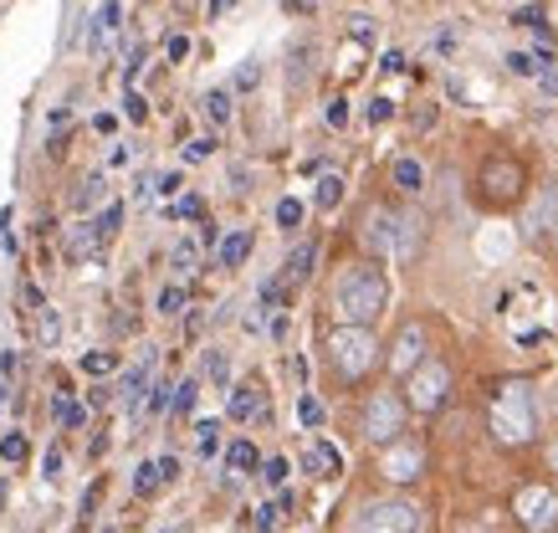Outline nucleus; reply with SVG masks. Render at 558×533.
<instances>
[{"instance_id":"obj_32","label":"nucleus","mask_w":558,"mask_h":533,"mask_svg":"<svg viewBox=\"0 0 558 533\" xmlns=\"http://www.w3.org/2000/svg\"><path fill=\"white\" fill-rule=\"evenodd\" d=\"M170 390H174L170 379H154V385H149V400H144V405H149V415H159L165 405H170Z\"/></svg>"},{"instance_id":"obj_27","label":"nucleus","mask_w":558,"mask_h":533,"mask_svg":"<svg viewBox=\"0 0 558 533\" xmlns=\"http://www.w3.org/2000/svg\"><path fill=\"white\" fill-rule=\"evenodd\" d=\"M154 308L165 313V318H174V313H185V288L180 282H170V288H159V303Z\"/></svg>"},{"instance_id":"obj_30","label":"nucleus","mask_w":558,"mask_h":533,"mask_svg":"<svg viewBox=\"0 0 558 533\" xmlns=\"http://www.w3.org/2000/svg\"><path fill=\"white\" fill-rule=\"evenodd\" d=\"M195 400H201V385H195V379L174 385V415H190V411H195Z\"/></svg>"},{"instance_id":"obj_48","label":"nucleus","mask_w":558,"mask_h":533,"mask_svg":"<svg viewBox=\"0 0 558 533\" xmlns=\"http://www.w3.org/2000/svg\"><path fill=\"white\" fill-rule=\"evenodd\" d=\"M159 472H165V482H174L180 477V462H174V457H159Z\"/></svg>"},{"instance_id":"obj_3","label":"nucleus","mask_w":558,"mask_h":533,"mask_svg":"<svg viewBox=\"0 0 558 533\" xmlns=\"http://www.w3.org/2000/svg\"><path fill=\"white\" fill-rule=\"evenodd\" d=\"M328 360H333V370H339L343 379H364L374 370V360H379V339H374L369 328H333L328 334Z\"/></svg>"},{"instance_id":"obj_35","label":"nucleus","mask_w":558,"mask_h":533,"mask_svg":"<svg viewBox=\"0 0 558 533\" xmlns=\"http://www.w3.org/2000/svg\"><path fill=\"white\" fill-rule=\"evenodd\" d=\"M288 472H292V467H288V457H271V462L262 467V477H267L271 487H282V482H288Z\"/></svg>"},{"instance_id":"obj_1","label":"nucleus","mask_w":558,"mask_h":533,"mask_svg":"<svg viewBox=\"0 0 558 533\" xmlns=\"http://www.w3.org/2000/svg\"><path fill=\"white\" fill-rule=\"evenodd\" d=\"M389 303V282L374 262H359L333 282V318L343 328H369Z\"/></svg>"},{"instance_id":"obj_39","label":"nucleus","mask_w":558,"mask_h":533,"mask_svg":"<svg viewBox=\"0 0 558 533\" xmlns=\"http://www.w3.org/2000/svg\"><path fill=\"white\" fill-rule=\"evenodd\" d=\"M277 513H282L277 502H267V508H256V533H271V529H277Z\"/></svg>"},{"instance_id":"obj_51","label":"nucleus","mask_w":558,"mask_h":533,"mask_svg":"<svg viewBox=\"0 0 558 533\" xmlns=\"http://www.w3.org/2000/svg\"><path fill=\"white\" fill-rule=\"evenodd\" d=\"M236 533H246V529H236Z\"/></svg>"},{"instance_id":"obj_25","label":"nucleus","mask_w":558,"mask_h":533,"mask_svg":"<svg viewBox=\"0 0 558 533\" xmlns=\"http://www.w3.org/2000/svg\"><path fill=\"white\" fill-rule=\"evenodd\" d=\"M170 262H174V272H180V277H190V272H195V262H201V246H195V241H174Z\"/></svg>"},{"instance_id":"obj_7","label":"nucleus","mask_w":558,"mask_h":533,"mask_svg":"<svg viewBox=\"0 0 558 533\" xmlns=\"http://www.w3.org/2000/svg\"><path fill=\"white\" fill-rule=\"evenodd\" d=\"M512 513H518V523H523L527 533H554L558 529V493L543 487V482H533V487H523V493L512 498Z\"/></svg>"},{"instance_id":"obj_45","label":"nucleus","mask_w":558,"mask_h":533,"mask_svg":"<svg viewBox=\"0 0 558 533\" xmlns=\"http://www.w3.org/2000/svg\"><path fill=\"white\" fill-rule=\"evenodd\" d=\"M201 195H185V201H180V206H174V216H190V221H195V216H201Z\"/></svg>"},{"instance_id":"obj_9","label":"nucleus","mask_w":558,"mask_h":533,"mask_svg":"<svg viewBox=\"0 0 558 533\" xmlns=\"http://www.w3.org/2000/svg\"><path fill=\"white\" fill-rule=\"evenodd\" d=\"M400 241H405V216H395V210H369L364 216V246L374 257H400Z\"/></svg>"},{"instance_id":"obj_5","label":"nucleus","mask_w":558,"mask_h":533,"mask_svg":"<svg viewBox=\"0 0 558 533\" xmlns=\"http://www.w3.org/2000/svg\"><path fill=\"white\" fill-rule=\"evenodd\" d=\"M354 533H421V508L405 498H385V502H369L359 513Z\"/></svg>"},{"instance_id":"obj_31","label":"nucleus","mask_w":558,"mask_h":533,"mask_svg":"<svg viewBox=\"0 0 558 533\" xmlns=\"http://www.w3.org/2000/svg\"><path fill=\"white\" fill-rule=\"evenodd\" d=\"M277 226H288V231H298L303 226V201H277Z\"/></svg>"},{"instance_id":"obj_46","label":"nucleus","mask_w":558,"mask_h":533,"mask_svg":"<svg viewBox=\"0 0 558 533\" xmlns=\"http://www.w3.org/2000/svg\"><path fill=\"white\" fill-rule=\"evenodd\" d=\"M256 77H262V72H256V62H246V68L236 72V87H256Z\"/></svg>"},{"instance_id":"obj_47","label":"nucleus","mask_w":558,"mask_h":533,"mask_svg":"<svg viewBox=\"0 0 558 533\" xmlns=\"http://www.w3.org/2000/svg\"><path fill=\"white\" fill-rule=\"evenodd\" d=\"M170 57H174V62H180V57H190V41H185V36H170Z\"/></svg>"},{"instance_id":"obj_40","label":"nucleus","mask_w":558,"mask_h":533,"mask_svg":"<svg viewBox=\"0 0 558 533\" xmlns=\"http://www.w3.org/2000/svg\"><path fill=\"white\" fill-rule=\"evenodd\" d=\"M205 155H216V138H210V134L190 138V159H205Z\"/></svg>"},{"instance_id":"obj_23","label":"nucleus","mask_w":558,"mask_h":533,"mask_svg":"<svg viewBox=\"0 0 558 533\" xmlns=\"http://www.w3.org/2000/svg\"><path fill=\"white\" fill-rule=\"evenodd\" d=\"M36 334H41V344H47V349H57V339H62V318H57V308H51V303L36 313Z\"/></svg>"},{"instance_id":"obj_4","label":"nucleus","mask_w":558,"mask_h":533,"mask_svg":"<svg viewBox=\"0 0 558 533\" xmlns=\"http://www.w3.org/2000/svg\"><path fill=\"white\" fill-rule=\"evenodd\" d=\"M446 396H451V370L440 360H425L415 375L405 379V405L421 415H436L440 405H446Z\"/></svg>"},{"instance_id":"obj_20","label":"nucleus","mask_w":558,"mask_h":533,"mask_svg":"<svg viewBox=\"0 0 558 533\" xmlns=\"http://www.w3.org/2000/svg\"><path fill=\"white\" fill-rule=\"evenodd\" d=\"M201 108H205V119L210 123H226L231 119V93H226V87H210V93L201 98Z\"/></svg>"},{"instance_id":"obj_19","label":"nucleus","mask_w":558,"mask_h":533,"mask_svg":"<svg viewBox=\"0 0 558 533\" xmlns=\"http://www.w3.org/2000/svg\"><path fill=\"white\" fill-rule=\"evenodd\" d=\"M313 262H318V246H313V241H303V246L288 257V282H303V277L313 272Z\"/></svg>"},{"instance_id":"obj_10","label":"nucleus","mask_w":558,"mask_h":533,"mask_svg":"<svg viewBox=\"0 0 558 533\" xmlns=\"http://www.w3.org/2000/svg\"><path fill=\"white\" fill-rule=\"evenodd\" d=\"M425 472V447L421 441H395V447H385L379 451V477L385 482H415Z\"/></svg>"},{"instance_id":"obj_12","label":"nucleus","mask_w":558,"mask_h":533,"mask_svg":"<svg viewBox=\"0 0 558 533\" xmlns=\"http://www.w3.org/2000/svg\"><path fill=\"white\" fill-rule=\"evenodd\" d=\"M482 185H487V201H518V190H523V170L512 165V159H492L487 170H482Z\"/></svg>"},{"instance_id":"obj_13","label":"nucleus","mask_w":558,"mask_h":533,"mask_svg":"<svg viewBox=\"0 0 558 533\" xmlns=\"http://www.w3.org/2000/svg\"><path fill=\"white\" fill-rule=\"evenodd\" d=\"M303 472H313V477H339L343 472V451L339 447H328V441H313V447L303 451Z\"/></svg>"},{"instance_id":"obj_49","label":"nucleus","mask_w":558,"mask_h":533,"mask_svg":"<svg viewBox=\"0 0 558 533\" xmlns=\"http://www.w3.org/2000/svg\"><path fill=\"white\" fill-rule=\"evenodd\" d=\"M548 467H554V472H558V441H554V447H548Z\"/></svg>"},{"instance_id":"obj_37","label":"nucleus","mask_w":558,"mask_h":533,"mask_svg":"<svg viewBox=\"0 0 558 533\" xmlns=\"http://www.w3.org/2000/svg\"><path fill=\"white\" fill-rule=\"evenodd\" d=\"M508 68L518 72V77H533V72H538V57H527V52H512V57H508Z\"/></svg>"},{"instance_id":"obj_18","label":"nucleus","mask_w":558,"mask_h":533,"mask_svg":"<svg viewBox=\"0 0 558 533\" xmlns=\"http://www.w3.org/2000/svg\"><path fill=\"white\" fill-rule=\"evenodd\" d=\"M395 185L405 190V195H421L425 190V170L415 159H395Z\"/></svg>"},{"instance_id":"obj_11","label":"nucleus","mask_w":558,"mask_h":533,"mask_svg":"<svg viewBox=\"0 0 558 533\" xmlns=\"http://www.w3.org/2000/svg\"><path fill=\"white\" fill-rule=\"evenodd\" d=\"M425 364V328L421 324H405L400 328V339H395V354H389V370H395V375H415V370H421Z\"/></svg>"},{"instance_id":"obj_16","label":"nucleus","mask_w":558,"mask_h":533,"mask_svg":"<svg viewBox=\"0 0 558 533\" xmlns=\"http://www.w3.org/2000/svg\"><path fill=\"white\" fill-rule=\"evenodd\" d=\"M220 267H241V262L252 257V231H231V237L220 241Z\"/></svg>"},{"instance_id":"obj_44","label":"nucleus","mask_w":558,"mask_h":533,"mask_svg":"<svg viewBox=\"0 0 558 533\" xmlns=\"http://www.w3.org/2000/svg\"><path fill=\"white\" fill-rule=\"evenodd\" d=\"M389 113H395V104H389V98H374V104H369V123H385Z\"/></svg>"},{"instance_id":"obj_17","label":"nucleus","mask_w":558,"mask_h":533,"mask_svg":"<svg viewBox=\"0 0 558 533\" xmlns=\"http://www.w3.org/2000/svg\"><path fill=\"white\" fill-rule=\"evenodd\" d=\"M159 487H170V482H165V472H159V462H144L134 472V498H154Z\"/></svg>"},{"instance_id":"obj_15","label":"nucleus","mask_w":558,"mask_h":533,"mask_svg":"<svg viewBox=\"0 0 558 533\" xmlns=\"http://www.w3.org/2000/svg\"><path fill=\"white\" fill-rule=\"evenodd\" d=\"M256 467H262V457H256L252 441H231V447H226V472H231V477H246Z\"/></svg>"},{"instance_id":"obj_50","label":"nucleus","mask_w":558,"mask_h":533,"mask_svg":"<svg viewBox=\"0 0 558 533\" xmlns=\"http://www.w3.org/2000/svg\"><path fill=\"white\" fill-rule=\"evenodd\" d=\"M0 502H5V482H0Z\"/></svg>"},{"instance_id":"obj_29","label":"nucleus","mask_w":558,"mask_h":533,"mask_svg":"<svg viewBox=\"0 0 558 533\" xmlns=\"http://www.w3.org/2000/svg\"><path fill=\"white\" fill-rule=\"evenodd\" d=\"M195 441H201V457H216V447H220V421H195Z\"/></svg>"},{"instance_id":"obj_6","label":"nucleus","mask_w":558,"mask_h":533,"mask_svg":"<svg viewBox=\"0 0 558 533\" xmlns=\"http://www.w3.org/2000/svg\"><path fill=\"white\" fill-rule=\"evenodd\" d=\"M400 431H405V400L389 396V390H374L369 405H364V436L379 447H395Z\"/></svg>"},{"instance_id":"obj_24","label":"nucleus","mask_w":558,"mask_h":533,"mask_svg":"<svg viewBox=\"0 0 558 533\" xmlns=\"http://www.w3.org/2000/svg\"><path fill=\"white\" fill-rule=\"evenodd\" d=\"M98 237H102V231H98V221L72 226V241H68V246H72V257H83V252H87V257H93V246H98Z\"/></svg>"},{"instance_id":"obj_2","label":"nucleus","mask_w":558,"mask_h":533,"mask_svg":"<svg viewBox=\"0 0 558 533\" xmlns=\"http://www.w3.org/2000/svg\"><path fill=\"white\" fill-rule=\"evenodd\" d=\"M538 431V415H533V385L527 379H508L497 400H492V436L502 447H527Z\"/></svg>"},{"instance_id":"obj_8","label":"nucleus","mask_w":558,"mask_h":533,"mask_svg":"<svg viewBox=\"0 0 558 533\" xmlns=\"http://www.w3.org/2000/svg\"><path fill=\"white\" fill-rule=\"evenodd\" d=\"M523 226H527V241L533 246H558V180H548V185L538 190V201L527 206V216H523Z\"/></svg>"},{"instance_id":"obj_42","label":"nucleus","mask_w":558,"mask_h":533,"mask_svg":"<svg viewBox=\"0 0 558 533\" xmlns=\"http://www.w3.org/2000/svg\"><path fill=\"white\" fill-rule=\"evenodd\" d=\"M328 123H333V129H343V123H349V104H343V98H333V104H328Z\"/></svg>"},{"instance_id":"obj_26","label":"nucleus","mask_w":558,"mask_h":533,"mask_svg":"<svg viewBox=\"0 0 558 533\" xmlns=\"http://www.w3.org/2000/svg\"><path fill=\"white\" fill-rule=\"evenodd\" d=\"M339 201H343V174H323V180H318V206L333 210Z\"/></svg>"},{"instance_id":"obj_21","label":"nucleus","mask_w":558,"mask_h":533,"mask_svg":"<svg viewBox=\"0 0 558 533\" xmlns=\"http://www.w3.org/2000/svg\"><path fill=\"white\" fill-rule=\"evenodd\" d=\"M205 379H210L216 390H226V379H231V354H226V349H210V354H205Z\"/></svg>"},{"instance_id":"obj_38","label":"nucleus","mask_w":558,"mask_h":533,"mask_svg":"<svg viewBox=\"0 0 558 533\" xmlns=\"http://www.w3.org/2000/svg\"><path fill=\"white\" fill-rule=\"evenodd\" d=\"M119 221H123V206H108L98 216V231H102V237H113V231H119Z\"/></svg>"},{"instance_id":"obj_41","label":"nucleus","mask_w":558,"mask_h":533,"mask_svg":"<svg viewBox=\"0 0 558 533\" xmlns=\"http://www.w3.org/2000/svg\"><path fill=\"white\" fill-rule=\"evenodd\" d=\"M123 108H129V119H134V123L149 119V108H144V98H138V93H129V98H123Z\"/></svg>"},{"instance_id":"obj_43","label":"nucleus","mask_w":558,"mask_h":533,"mask_svg":"<svg viewBox=\"0 0 558 533\" xmlns=\"http://www.w3.org/2000/svg\"><path fill=\"white\" fill-rule=\"evenodd\" d=\"M180 185H185L180 174H159V180H154V190H159V195H180Z\"/></svg>"},{"instance_id":"obj_33","label":"nucleus","mask_w":558,"mask_h":533,"mask_svg":"<svg viewBox=\"0 0 558 533\" xmlns=\"http://www.w3.org/2000/svg\"><path fill=\"white\" fill-rule=\"evenodd\" d=\"M0 462H26V436H5L0 441Z\"/></svg>"},{"instance_id":"obj_28","label":"nucleus","mask_w":558,"mask_h":533,"mask_svg":"<svg viewBox=\"0 0 558 533\" xmlns=\"http://www.w3.org/2000/svg\"><path fill=\"white\" fill-rule=\"evenodd\" d=\"M113 370H119V354H108V349L102 354H83V375L102 379V375H113Z\"/></svg>"},{"instance_id":"obj_22","label":"nucleus","mask_w":558,"mask_h":533,"mask_svg":"<svg viewBox=\"0 0 558 533\" xmlns=\"http://www.w3.org/2000/svg\"><path fill=\"white\" fill-rule=\"evenodd\" d=\"M102 201V174H87V180H77V190H72V210H87Z\"/></svg>"},{"instance_id":"obj_34","label":"nucleus","mask_w":558,"mask_h":533,"mask_svg":"<svg viewBox=\"0 0 558 533\" xmlns=\"http://www.w3.org/2000/svg\"><path fill=\"white\" fill-rule=\"evenodd\" d=\"M298 421H303V426H323V405L313 396H303L298 400Z\"/></svg>"},{"instance_id":"obj_36","label":"nucleus","mask_w":558,"mask_h":533,"mask_svg":"<svg viewBox=\"0 0 558 533\" xmlns=\"http://www.w3.org/2000/svg\"><path fill=\"white\" fill-rule=\"evenodd\" d=\"M41 477L47 482L62 477V447H47V457H41Z\"/></svg>"},{"instance_id":"obj_14","label":"nucleus","mask_w":558,"mask_h":533,"mask_svg":"<svg viewBox=\"0 0 558 533\" xmlns=\"http://www.w3.org/2000/svg\"><path fill=\"white\" fill-rule=\"evenodd\" d=\"M231 421H256V415H267V400H262V385H236L231 390V405H226Z\"/></svg>"}]
</instances>
